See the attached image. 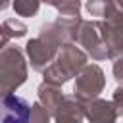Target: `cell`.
<instances>
[{
  "instance_id": "obj_1",
  "label": "cell",
  "mask_w": 123,
  "mask_h": 123,
  "mask_svg": "<svg viewBox=\"0 0 123 123\" xmlns=\"http://www.w3.org/2000/svg\"><path fill=\"white\" fill-rule=\"evenodd\" d=\"M88 65V56L77 46V44H65L60 48L56 60L42 71V83L62 86L69 79L77 77L85 67Z\"/></svg>"
},
{
  "instance_id": "obj_2",
  "label": "cell",
  "mask_w": 123,
  "mask_h": 123,
  "mask_svg": "<svg viewBox=\"0 0 123 123\" xmlns=\"http://www.w3.org/2000/svg\"><path fill=\"white\" fill-rule=\"evenodd\" d=\"M27 62L23 56V50L19 46H6L0 52V86L13 94L25 81H27Z\"/></svg>"
},
{
  "instance_id": "obj_3",
  "label": "cell",
  "mask_w": 123,
  "mask_h": 123,
  "mask_svg": "<svg viewBox=\"0 0 123 123\" xmlns=\"http://www.w3.org/2000/svg\"><path fill=\"white\" fill-rule=\"evenodd\" d=\"M106 86V75L104 69L98 63H88L77 77H75V85H73V96L77 100H81L83 104L100 98V92Z\"/></svg>"
},
{
  "instance_id": "obj_4",
  "label": "cell",
  "mask_w": 123,
  "mask_h": 123,
  "mask_svg": "<svg viewBox=\"0 0 123 123\" xmlns=\"http://www.w3.org/2000/svg\"><path fill=\"white\" fill-rule=\"evenodd\" d=\"M77 46H83V52L86 56H90L94 62H102V60H110L108 48L100 37V29H98V21L94 19H85L79 33H77Z\"/></svg>"
},
{
  "instance_id": "obj_5",
  "label": "cell",
  "mask_w": 123,
  "mask_h": 123,
  "mask_svg": "<svg viewBox=\"0 0 123 123\" xmlns=\"http://www.w3.org/2000/svg\"><path fill=\"white\" fill-rule=\"evenodd\" d=\"M25 52H27V56H29L31 67H33L35 71H40V73H42V71L56 60L60 48H56V46H52L50 42L35 37V38H31V40H27Z\"/></svg>"
},
{
  "instance_id": "obj_6",
  "label": "cell",
  "mask_w": 123,
  "mask_h": 123,
  "mask_svg": "<svg viewBox=\"0 0 123 123\" xmlns=\"http://www.w3.org/2000/svg\"><path fill=\"white\" fill-rule=\"evenodd\" d=\"M31 106L17 94H8L0 100V123H29Z\"/></svg>"
},
{
  "instance_id": "obj_7",
  "label": "cell",
  "mask_w": 123,
  "mask_h": 123,
  "mask_svg": "<svg viewBox=\"0 0 123 123\" xmlns=\"http://www.w3.org/2000/svg\"><path fill=\"white\" fill-rule=\"evenodd\" d=\"M86 12L90 15L102 17V21L111 23V25H123V2H113V0H88L85 4Z\"/></svg>"
},
{
  "instance_id": "obj_8",
  "label": "cell",
  "mask_w": 123,
  "mask_h": 123,
  "mask_svg": "<svg viewBox=\"0 0 123 123\" xmlns=\"http://www.w3.org/2000/svg\"><path fill=\"white\" fill-rule=\"evenodd\" d=\"M52 117H54V123H83L85 104L77 100L73 94H65Z\"/></svg>"
},
{
  "instance_id": "obj_9",
  "label": "cell",
  "mask_w": 123,
  "mask_h": 123,
  "mask_svg": "<svg viewBox=\"0 0 123 123\" xmlns=\"http://www.w3.org/2000/svg\"><path fill=\"white\" fill-rule=\"evenodd\" d=\"M100 37L108 48L110 60H117L123 56V25H111L106 21H98Z\"/></svg>"
},
{
  "instance_id": "obj_10",
  "label": "cell",
  "mask_w": 123,
  "mask_h": 123,
  "mask_svg": "<svg viewBox=\"0 0 123 123\" xmlns=\"http://www.w3.org/2000/svg\"><path fill=\"white\" fill-rule=\"evenodd\" d=\"M85 117L90 123H115L117 121V113L115 108L111 104V100H104V98H94L90 102L85 104Z\"/></svg>"
},
{
  "instance_id": "obj_11",
  "label": "cell",
  "mask_w": 123,
  "mask_h": 123,
  "mask_svg": "<svg viewBox=\"0 0 123 123\" xmlns=\"http://www.w3.org/2000/svg\"><path fill=\"white\" fill-rule=\"evenodd\" d=\"M37 92H38V102L54 115L56 113V110H58V106L62 104V100H63V90H62V86H54V85H48V83H40L38 85V88H37Z\"/></svg>"
},
{
  "instance_id": "obj_12",
  "label": "cell",
  "mask_w": 123,
  "mask_h": 123,
  "mask_svg": "<svg viewBox=\"0 0 123 123\" xmlns=\"http://www.w3.org/2000/svg\"><path fill=\"white\" fill-rule=\"evenodd\" d=\"M27 25L21 21V19H15V17H8L4 23H2V35H0V52L10 46V40L12 38H21L27 35Z\"/></svg>"
},
{
  "instance_id": "obj_13",
  "label": "cell",
  "mask_w": 123,
  "mask_h": 123,
  "mask_svg": "<svg viewBox=\"0 0 123 123\" xmlns=\"http://www.w3.org/2000/svg\"><path fill=\"white\" fill-rule=\"evenodd\" d=\"M52 8L58 10L60 17H79L81 2L79 0H62V2H50Z\"/></svg>"
},
{
  "instance_id": "obj_14",
  "label": "cell",
  "mask_w": 123,
  "mask_h": 123,
  "mask_svg": "<svg viewBox=\"0 0 123 123\" xmlns=\"http://www.w3.org/2000/svg\"><path fill=\"white\" fill-rule=\"evenodd\" d=\"M13 12L17 15H23V17H35L40 10V2L37 0H15L12 4Z\"/></svg>"
},
{
  "instance_id": "obj_15",
  "label": "cell",
  "mask_w": 123,
  "mask_h": 123,
  "mask_svg": "<svg viewBox=\"0 0 123 123\" xmlns=\"http://www.w3.org/2000/svg\"><path fill=\"white\" fill-rule=\"evenodd\" d=\"M52 113L37 100L35 104H31V115H29V123H50Z\"/></svg>"
},
{
  "instance_id": "obj_16",
  "label": "cell",
  "mask_w": 123,
  "mask_h": 123,
  "mask_svg": "<svg viewBox=\"0 0 123 123\" xmlns=\"http://www.w3.org/2000/svg\"><path fill=\"white\" fill-rule=\"evenodd\" d=\"M111 104H113V108H115L117 117H121V115H123V86H117V88L113 90V94H111Z\"/></svg>"
},
{
  "instance_id": "obj_17",
  "label": "cell",
  "mask_w": 123,
  "mask_h": 123,
  "mask_svg": "<svg viewBox=\"0 0 123 123\" xmlns=\"http://www.w3.org/2000/svg\"><path fill=\"white\" fill-rule=\"evenodd\" d=\"M111 73H113V79L119 83V86H123V56L117 58V60H113Z\"/></svg>"
},
{
  "instance_id": "obj_18",
  "label": "cell",
  "mask_w": 123,
  "mask_h": 123,
  "mask_svg": "<svg viewBox=\"0 0 123 123\" xmlns=\"http://www.w3.org/2000/svg\"><path fill=\"white\" fill-rule=\"evenodd\" d=\"M8 6H10V2H6V0H2V2H0V10H6Z\"/></svg>"
},
{
  "instance_id": "obj_19",
  "label": "cell",
  "mask_w": 123,
  "mask_h": 123,
  "mask_svg": "<svg viewBox=\"0 0 123 123\" xmlns=\"http://www.w3.org/2000/svg\"><path fill=\"white\" fill-rule=\"evenodd\" d=\"M6 96H8V92H6V90H4V88H2V86H0V100H4V98H6Z\"/></svg>"
},
{
  "instance_id": "obj_20",
  "label": "cell",
  "mask_w": 123,
  "mask_h": 123,
  "mask_svg": "<svg viewBox=\"0 0 123 123\" xmlns=\"http://www.w3.org/2000/svg\"><path fill=\"white\" fill-rule=\"evenodd\" d=\"M0 35H2V23H0Z\"/></svg>"
}]
</instances>
